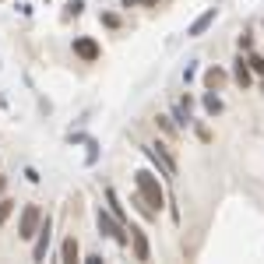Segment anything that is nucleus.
Segmentation results:
<instances>
[{
    "instance_id": "f257e3e1",
    "label": "nucleus",
    "mask_w": 264,
    "mask_h": 264,
    "mask_svg": "<svg viewBox=\"0 0 264 264\" xmlns=\"http://www.w3.org/2000/svg\"><path fill=\"white\" fill-rule=\"evenodd\" d=\"M134 187H138V197H141V215L144 218H155L158 211H162V204H166V194H162V187H158L155 173L138 169L134 173Z\"/></svg>"
},
{
    "instance_id": "f03ea898",
    "label": "nucleus",
    "mask_w": 264,
    "mask_h": 264,
    "mask_svg": "<svg viewBox=\"0 0 264 264\" xmlns=\"http://www.w3.org/2000/svg\"><path fill=\"white\" fill-rule=\"evenodd\" d=\"M99 232H102V236H109L113 243H120V246H127L130 243V236H127V229H123V222H120V218H116L113 211H106V208H99Z\"/></svg>"
},
{
    "instance_id": "7ed1b4c3",
    "label": "nucleus",
    "mask_w": 264,
    "mask_h": 264,
    "mask_svg": "<svg viewBox=\"0 0 264 264\" xmlns=\"http://www.w3.org/2000/svg\"><path fill=\"white\" fill-rule=\"evenodd\" d=\"M144 155L158 166L162 176H176V158H173V152L166 148V144H144Z\"/></svg>"
},
{
    "instance_id": "20e7f679",
    "label": "nucleus",
    "mask_w": 264,
    "mask_h": 264,
    "mask_svg": "<svg viewBox=\"0 0 264 264\" xmlns=\"http://www.w3.org/2000/svg\"><path fill=\"white\" fill-rule=\"evenodd\" d=\"M39 226H42L39 204H25V211H21V218H18V236H21V240H32Z\"/></svg>"
},
{
    "instance_id": "39448f33",
    "label": "nucleus",
    "mask_w": 264,
    "mask_h": 264,
    "mask_svg": "<svg viewBox=\"0 0 264 264\" xmlns=\"http://www.w3.org/2000/svg\"><path fill=\"white\" fill-rule=\"evenodd\" d=\"M74 53L81 56L85 64H95L102 50H99V42H95V39H88V35H81V39H74Z\"/></svg>"
},
{
    "instance_id": "423d86ee",
    "label": "nucleus",
    "mask_w": 264,
    "mask_h": 264,
    "mask_svg": "<svg viewBox=\"0 0 264 264\" xmlns=\"http://www.w3.org/2000/svg\"><path fill=\"white\" fill-rule=\"evenodd\" d=\"M35 250H32V257L35 261H46V250H50V218H42V226L35 229Z\"/></svg>"
},
{
    "instance_id": "0eeeda50",
    "label": "nucleus",
    "mask_w": 264,
    "mask_h": 264,
    "mask_svg": "<svg viewBox=\"0 0 264 264\" xmlns=\"http://www.w3.org/2000/svg\"><path fill=\"white\" fill-rule=\"evenodd\" d=\"M130 240H134V257L138 261H148L152 250H148V236H144L141 229H130Z\"/></svg>"
},
{
    "instance_id": "6e6552de",
    "label": "nucleus",
    "mask_w": 264,
    "mask_h": 264,
    "mask_svg": "<svg viewBox=\"0 0 264 264\" xmlns=\"http://www.w3.org/2000/svg\"><path fill=\"white\" fill-rule=\"evenodd\" d=\"M222 85H226V70L222 67H208L204 70V88H208V92H218Z\"/></svg>"
},
{
    "instance_id": "1a4fd4ad",
    "label": "nucleus",
    "mask_w": 264,
    "mask_h": 264,
    "mask_svg": "<svg viewBox=\"0 0 264 264\" xmlns=\"http://www.w3.org/2000/svg\"><path fill=\"white\" fill-rule=\"evenodd\" d=\"M211 25H215V7H211V11H204V14H201V18H197L194 25H190V28H187V35H204V32H208V28H211Z\"/></svg>"
},
{
    "instance_id": "9d476101",
    "label": "nucleus",
    "mask_w": 264,
    "mask_h": 264,
    "mask_svg": "<svg viewBox=\"0 0 264 264\" xmlns=\"http://www.w3.org/2000/svg\"><path fill=\"white\" fill-rule=\"evenodd\" d=\"M60 261H67V264H74V261H78V240H74V236H67V240H64V246H60Z\"/></svg>"
},
{
    "instance_id": "9b49d317",
    "label": "nucleus",
    "mask_w": 264,
    "mask_h": 264,
    "mask_svg": "<svg viewBox=\"0 0 264 264\" xmlns=\"http://www.w3.org/2000/svg\"><path fill=\"white\" fill-rule=\"evenodd\" d=\"M106 201H109V211L120 218V222H127V215H123V204H120V197H116V190L113 187H106Z\"/></svg>"
},
{
    "instance_id": "f8f14e48",
    "label": "nucleus",
    "mask_w": 264,
    "mask_h": 264,
    "mask_svg": "<svg viewBox=\"0 0 264 264\" xmlns=\"http://www.w3.org/2000/svg\"><path fill=\"white\" fill-rule=\"evenodd\" d=\"M232 78H236V85H240V88H246V85H250V67H246V60H243V56L236 60V70H232Z\"/></svg>"
},
{
    "instance_id": "ddd939ff",
    "label": "nucleus",
    "mask_w": 264,
    "mask_h": 264,
    "mask_svg": "<svg viewBox=\"0 0 264 264\" xmlns=\"http://www.w3.org/2000/svg\"><path fill=\"white\" fill-rule=\"evenodd\" d=\"M204 109H208L211 116H218V113H222V99H218L215 92H208V95H204Z\"/></svg>"
},
{
    "instance_id": "4468645a",
    "label": "nucleus",
    "mask_w": 264,
    "mask_h": 264,
    "mask_svg": "<svg viewBox=\"0 0 264 264\" xmlns=\"http://www.w3.org/2000/svg\"><path fill=\"white\" fill-rule=\"evenodd\" d=\"M11 211H14V201H0V229H4V222H7V218H11Z\"/></svg>"
},
{
    "instance_id": "2eb2a0df",
    "label": "nucleus",
    "mask_w": 264,
    "mask_h": 264,
    "mask_svg": "<svg viewBox=\"0 0 264 264\" xmlns=\"http://www.w3.org/2000/svg\"><path fill=\"white\" fill-rule=\"evenodd\" d=\"M158 127H162L166 130V134H176V127H173V120H169V116H158V120H155Z\"/></svg>"
},
{
    "instance_id": "dca6fc26",
    "label": "nucleus",
    "mask_w": 264,
    "mask_h": 264,
    "mask_svg": "<svg viewBox=\"0 0 264 264\" xmlns=\"http://www.w3.org/2000/svg\"><path fill=\"white\" fill-rule=\"evenodd\" d=\"M246 64H250V70H257V74H264V56H250Z\"/></svg>"
},
{
    "instance_id": "f3484780",
    "label": "nucleus",
    "mask_w": 264,
    "mask_h": 264,
    "mask_svg": "<svg viewBox=\"0 0 264 264\" xmlns=\"http://www.w3.org/2000/svg\"><path fill=\"white\" fill-rule=\"evenodd\" d=\"M102 25H109V28H120V18H116V14H102Z\"/></svg>"
},
{
    "instance_id": "a211bd4d",
    "label": "nucleus",
    "mask_w": 264,
    "mask_h": 264,
    "mask_svg": "<svg viewBox=\"0 0 264 264\" xmlns=\"http://www.w3.org/2000/svg\"><path fill=\"white\" fill-rule=\"evenodd\" d=\"M81 11H85L81 0H70V4H67V14H81Z\"/></svg>"
},
{
    "instance_id": "6ab92c4d",
    "label": "nucleus",
    "mask_w": 264,
    "mask_h": 264,
    "mask_svg": "<svg viewBox=\"0 0 264 264\" xmlns=\"http://www.w3.org/2000/svg\"><path fill=\"white\" fill-rule=\"evenodd\" d=\"M25 180H28V183H39V173H35L32 166H28V169H25Z\"/></svg>"
},
{
    "instance_id": "aec40b11",
    "label": "nucleus",
    "mask_w": 264,
    "mask_h": 264,
    "mask_svg": "<svg viewBox=\"0 0 264 264\" xmlns=\"http://www.w3.org/2000/svg\"><path fill=\"white\" fill-rule=\"evenodd\" d=\"M4 187H7V176H0V194H4Z\"/></svg>"
},
{
    "instance_id": "412c9836",
    "label": "nucleus",
    "mask_w": 264,
    "mask_h": 264,
    "mask_svg": "<svg viewBox=\"0 0 264 264\" xmlns=\"http://www.w3.org/2000/svg\"><path fill=\"white\" fill-rule=\"evenodd\" d=\"M141 4H148V7H152V4H158V0H141Z\"/></svg>"
}]
</instances>
